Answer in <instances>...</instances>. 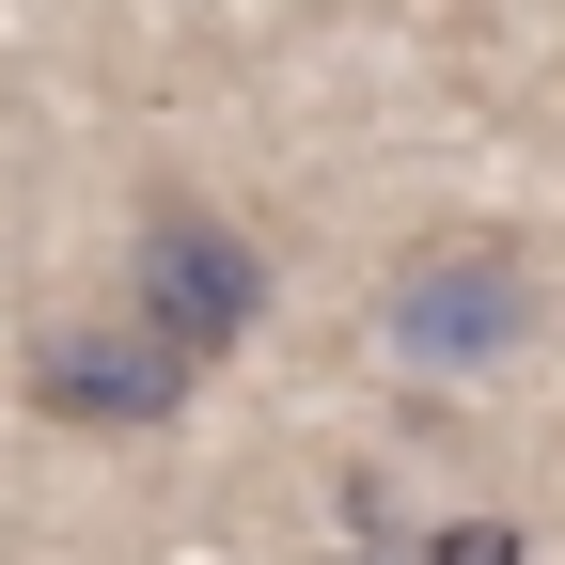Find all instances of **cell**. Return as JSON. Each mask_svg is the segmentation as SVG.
I'll return each mask as SVG.
<instances>
[{
  "mask_svg": "<svg viewBox=\"0 0 565 565\" xmlns=\"http://www.w3.org/2000/svg\"><path fill=\"white\" fill-rule=\"evenodd\" d=\"M189 362L141 315H63V330H32L17 345V408L32 424H63V440H158V424H189Z\"/></svg>",
  "mask_w": 565,
  "mask_h": 565,
  "instance_id": "cell-3",
  "label": "cell"
},
{
  "mask_svg": "<svg viewBox=\"0 0 565 565\" xmlns=\"http://www.w3.org/2000/svg\"><path fill=\"white\" fill-rule=\"evenodd\" d=\"M408 565H519V519H456L440 550H408Z\"/></svg>",
  "mask_w": 565,
  "mask_h": 565,
  "instance_id": "cell-4",
  "label": "cell"
},
{
  "mask_svg": "<svg viewBox=\"0 0 565 565\" xmlns=\"http://www.w3.org/2000/svg\"><path fill=\"white\" fill-rule=\"evenodd\" d=\"M110 315H141L189 377H221L236 345L267 330V252H252V221H221L204 189H158L141 236H126V299H110Z\"/></svg>",
  "mask_w": 565,
  "mask_h": 565,
  "instance_id": "cell-2",
  "label": "cell"
},
{
  "mask_svg": "<svg viewBox=\"0 0 565 565\" xmlns=\"http://www.w3.org/2000/svg\"><path fill=\"white\" fill-rule=\"evenodd\" d=\"M534 315H550V282H534V252H519L503 221H424V236L393 252V282H377L393 362H424V377H487V362H519Z\"/></svg>",
  "mask_w": 565,
  "mask_h": 565,
  "instance_id": "cell-1",
  "label": "cell"
}]
</instances>
